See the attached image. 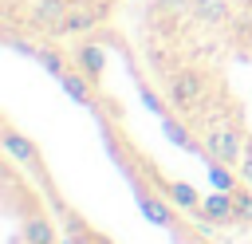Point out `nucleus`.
Returning <instances> with one entry per match:
<instances>
[{"mask_svg":"<svg viewBox=\"0 0 252 244\" xmlns=\"http://www.w3.org/2000/svg\"><path fill=\"white\" fill-rule=\"evenodd\" d=\"M236 173H240V181H248V185H252V153H244V161L236 165Z\"/></svg>","mask_w":252,"mask_h":244,"instance_id":"5","label":"nucleus"},{"mask_svg":"<svg viewBox=\"0 0 252 244\" xmlns=\"http://www.w3.org/2000/svg\"><path fill=\"white\" fill-rule=\"evenodd\" d=\"M165 197H169L173 205H181L185 213H193V216H197L201 205H205V197H197V189L185 185V181H169V185H165Z\"/></svg>","mask_w":252,"mask_h":244,"instance_id":"2","label":"nucleus"},{"mask_svg":"<svg viewBox=\"0 0 252 244\" xmlns=\"http://www.w3.org/2000/svg\"><path fill=\"white\" fill-rule=\"evenodd\" d=\"M232 197H236V228H252V193L236 185Z\"/></svg>","mask_w":252,"mask_h":244,"instance_id":"4","label":"nucleus"},{"mask_svg":"<svg viewBox=\"0 0 252 244\" xmlns=\"http://www.w3.org/2000/svg\"><path fill=\"white\" fill-rule=\"evenodd\" d=\"M28 244H59L51 220H47L39 209H32V216H28Z\"/></svg>","mask_w":252,"mask_h":244,"instance_id":"3","label":"nucleus"},{"mask_svg":"<svg viewBox=\"0 0 252 244\" xmlns=\"http://www.w3.org/2000/svg\"><path fill=\"white\" fill-rule=\"evenodd\" d=\"M197 220H209V224H236V197L224 193V189H217L213 197H205Z\"/></svg>","mask_w":252,"mask_h":244,"instance_id":"1","label":"nucleus"}]
</instances>
